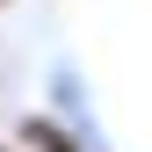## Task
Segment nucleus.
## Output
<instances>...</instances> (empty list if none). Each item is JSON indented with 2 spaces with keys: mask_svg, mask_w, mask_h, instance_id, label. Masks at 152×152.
I'll use <instances>...</instances> for the list:
<instances>
[{
  "mask_svg": "<svg viewBox=\"0 0 152 152\" xmlns=\"http://www.w3.org/2000/svg\"><path fill=\"white\" fill-rule=\"evenodd\" d=\"M0 152H7V145H0Z\"/></svg>",
  "mask_w": 152,
  "mask_h": 152,
  "instance_id": "obj_2",
  "label": "nucleus"
},
{
  "mask_svg": "<svg viewBox=\"0 0 152 152\" xmlns=\"http://www.w3.org/2000/svg\"><path fill=\"white\" fill-rule=\"evenodd\" d=\"M22 145H29V152H80L58 116H22Z\"/></svg>",
  "mask_w": 152,
  "mask_h": 152,
  "instance_id": "obj_1",
  "label": "nucleus"
}]
</instances>
